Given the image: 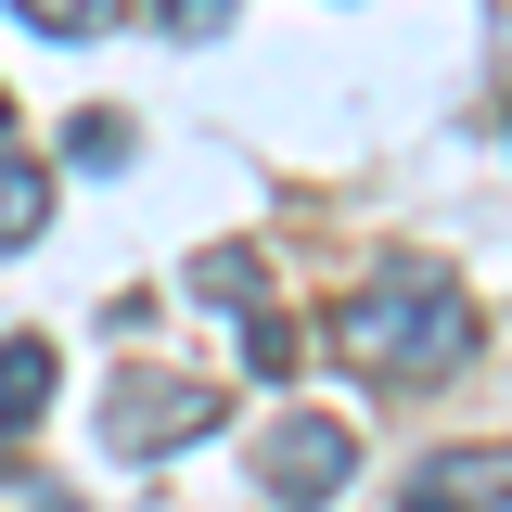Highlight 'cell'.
Wrapping results in <instances>:
<instances>
[{"label":"cell","mask_w":512,"mask_h":512,"mask_svg":"<svg viewBox=\"0 0 512 512\" xmlns=\"http://www.w3.org/2000/svg\"><path fill=\"white\" fill-rule=\"evenodd\" d=\"M333 346H346V372L423 384V372H448V359H474V295H461V269H436V256H397V269H372V282L346 295Z\"/></svg>","instance_id":"obj_1"},{"label":"cell","mask_w":512,"mask_h":512,"mask_svg":"<svg viewBox=\"0 0 512 512\" xmlns=\"http://www.w3.org/2000/svg\"><path fill=\"white\" fill-rule=\"evenodd\" d=\"M103 423H116V448H180V436H205V423H218V384H167V372H128Z\"/></svg>","instance_id":"obj_2"},{"label":"cell","mask_w":512,"mask_h":512,"mask_svg":"<svg viewBox=\"0 0 512 512\" xmlns=\"http://www.w3.org/2000/svg\"><path fill=\"white\" fill-rule=\"evenodd\" d=\"M346 461H359V448H346V423H282V436L256 448V487H269V500H333V487H346Z\"/></svg>","instance_id":"obj_3"},{"label":"cell","mask_w":512,"mask_h":512,"mask_svg":"<svg viewBox=\"0 0 512 512\" xmlns=\"http://www.w3.org/2000/svg\"><path fill=\"white\" fill-rule=\"evenodd\" d=\"M410 512H512V448H448L436 474H410Z\"/></svg>","instance_id":"obj_4"},{"label":"cell","mask_w":512,"mask_h":512,"mask_svg":"<svg viewBox=\"0 0 512 512\" xmlns=\"http://www.w3.org/2000/svg\"><path fill=\"white\" fill-rule=\"evenodd\" d=\"M52 410V346L39 333H0V436H26Z\"/></svg>","instance_id":"obj_5"},{"label":"cell","mask_w":512,"mask_h":512,"mask_svg":"<svg viewBox=\"0 0 512 512\" xmlns=\"http://www.w3.org/2000/svg\"><path fill=\"white\" fill-rule=\"evenodd\" d=\"M39 231H52V167L39 154H0V256L39 244Z\"/></svg>","instance_id":"obj_6"},{"label":"cell","mask_w":512,"mask_h":512,"mask_svg":"<svg viewBox=\"0 0 512 512\" xmlns=\"http://www.w3.org/2000/svg\"><path fill=\"white\" fill-rule=\"evenodd\" d=\"M192 282H205L218 308H269V295H256V256H244V244H205V256H192Z\"/></svg>","instance_id":"obj_7"},{"label":"cell","mask_w":512,"mask_h":512,"mask_svg":"<svg viewBox=\"0 0 512 512\" xmlns=\"http://www.w3.org/2000/svg\"><path fill=\"white\" fill-rule=\"evenodd\" d=\"M26 26H52V39H90V26H116V0H13Z\"/></svg>","instance_id":"obj_8"},{"label":"cell","mask_w":512,"mask_h":512,"mask_svg":"<svg viewBox=\"0 0 512 512\" xmlns=\"http://www.w3.org/2000/svg\"><path fill=\"white\" fill-rule=\"evenodd\" d=\"M244 359H256V372H295V320H282V308H244Z\"/></svg>","instance_id":"obj_9"},{"label":"cell","mask_w":512,"mask_h":512,"mask_svg":"<svg viewBox=\"0 0 512 512\" xmlns=\"http://www.w3.org/2000/svg\"><path fill=\"white\" fill-rule=\"evenodd\" d=\"M64 154H77V167H116V154H128V116H77V128H64Z\"/></svg>","instance_id":"obj_10"},{"label":"cell","mask_w":512,"mask_h":512,"mask_svg":"<svg viewBox=\"0 0 512 512\" xmlns=\"http://www.w3.org/2000/svg\"><path fill=\"white\" fill-rule=\"evenodd\" d=\"M154 26H167V39H218V26H231V0H154Z\"/></svg>","instance_id":"obj_11"},{"label":"cell","mask_w":512,"mask_h":512,"mask_svg":"<svg viewBox=\"0 0 512 512\" xmlns=\"http://www.w3.org/2000/svg\"><path fill=\"white\" fill-rule=\"evenodd\" d=\"M39 512H77V500H39Z\"/></svg>","instance_id":"obj_12"}]
</instances>
